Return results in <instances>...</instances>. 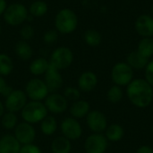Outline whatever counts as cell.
Returning a JSON list of instances; mask_svg holds the SVG:
<instances>
[{
    "mask_svg": "<svg viewBox=\"0 0 153 153\" xmlns=\"http://www.w3.org/2000/svg\"><path fill=\"white\" fill-rule=\"evenodd\" d=\"M108 146V141L102 134H91L84 142L86 153H105Z\"/></svg>",
    "mask_w": 153,
    "mask_h": 153,
    "instance_id": "8fae6325",
    "label": "cell"
},
{
    "mask_svg": "<svg viewBox=\"0 0 153 153\" xmlns=\"http://www.w3.org/2000/svg\"><path fill=\"white\" fill-rule=\"evenodd\" d=\"M40 131L47 136L53 135L57 130V121L53 116H47L40 123Z\"/></svg>",
    "mask_w": 153,
    "mask_h": 153,
    "instance_id": "d4e9b609",
    "label": "cell"
},
{
    "mask_svg": "<svg viewBox=\"0 0 153 153\" xmlns=\"http://www.w3.org/2000/svg\"><path fill=\"white\" fill-rule=\"evenodd\" d=\"M44 104L48 111L52 114H62L68 108V100L64 95L57 92L49 93L44 100Z\"/></svg>",
    "mask_w": 153,
    "mask_h": 153,
    "instance_id": "30bf717a",
    "label": "cell"
},
{
    "mask_svg": "<svg viewBox=\"0 0 153 153\" xmlns=\"http://www.w3.org/2000/svg\"><path fill=\"white\" fill-rule=\"evenodd\" d=\"M0 138H1V137H0Z\"/></svg>",
    "mask_w": 153,
    "mask_h": 153,
    "instance_id": "7bdbcfd3",
    "label": "cell"
},
{
    "mask_svg": "<svg viewBox=\"0 0 153 153\" xmlns=\"http://www.w3.org/2000/svg\"><path fill=\"white\" fill-rule=\"evenodd\" d=\"M13 89L6 83L4 77L0 75V94L5 98L13 91Z\"/></svg>",
    "mask_w": 153,
    "mask_h": 153,
    "instance_id": "836d02e7",
    "label": "cell"
},
{
    "mask_svg": "<svg viewBox=\"0 0 153 153\" xmlns=\"http://www.w3.org/2000/svg\"><path fill=\"white\" fill-rule=\"evenodd\" d=\"M126 95L134 106L145 108L152 103L153 87L145 79H134L126 86Z\"/></svg>",
    "mask_w": 153,
    "mask_h": 153,
    "instance_id": "6da1fadb",
    "label": "cell"
},
{
    "mask_svg": "<svg viewBox=\"0 0 153 153\" xmlns=\"http://www.w3.org/2000/svg\"><path fill=\"white\" fill-rule=\"evenodd\" d=\"M21 147L13 134H5L0 138V153H19Z\"/></svg>",
    "mask_w": 153,
    "mask_h": 153,
    "instance_id": "e0dca14e",
    "label": "cell"
},
{
    "mask_svg": "<svg viewBox=\"0 0 153 153\" xmlns=\"http://www.w3.org/2000/svg\"><path fill=\"white\" fill-rule=\"evenodd\" d=\"M111 79L115 85L127 86L134 80V69L126 62H118L111 70Z\"/></svg>",
    "mask_w": 153,
    "mask_h": 153,
    "instance_id": "8992f818",
    "label": "cell"
},
{
    "mask_svg": "<svg viewBox=\"0 0 153 153\" xmlns=\"http://www.w3.org/2000/svg\"><path fill=\"white\" fill-rule=\"evenodd\" d=\"M58 32L56 30H47L44 35H43V40L46 44L48 45H51L54 44L57 39H58Z\"/></svg>",
    "mask_w": 153,
    "mask_h": 153,
    "instance_id": "d6a6232c",
    "label": "cell"
},
{
    "mask_svg": "<svg viewBox=\"0 0 153 153\" xmlns=\"http://www.w3.org/2000/svg\"><path fill=\"white\" fill-rule=\"evenodd\" d=\"M4 109H5L4 105V103L0 100V118H1V117H2V116L4 115Z\"/></svg>",
    "mask_w": 153,
    "mask_h": 153,
    "instance_id": "f35d334b",
    "label": "cell"
},
{
    "mask_svg": "<svg viewBox=\"0 0 153 153\" xmlns=\"http://www.w3.org/2000/svg\"><path fill=\"white\" fill-rule=\"evenodd\" d=\"M145 80L153 87V60L149 61L145 67Z\"/></svg>",
    "mask_w": 153,
    "mask_h": 153,
    "instance_id": "d590c367",
    "label": "cell"
},
{
    "mask_svg": "<svg viewBox=\"0 0 153 153\" xmlns=\"http://www.w3.org/2000/svg\"><path fill=\"white\" fill-rule=\"evenodd\" d=\"M125 135V130L122 126L119 124H111L108 126L105 130V136L108 142L117 143L123 139Z\"/></svg>",
    "mask_w": 153,
    "mask_h": 153,
    "instance_id": "603a6c76",
    "label": "cell"
},
{
    "mask_svg": "<svg viewBox=\"0 0 153 153\" xmlns=\"http://www.w3.org/2000/svg\"><path fill=\"white\" fill-rule=\"evenodd\" d=\"M14 52L16 56L23 61L30 60L33 56V49L26 40H19L14 46Z\"/></svg>",
    "mask_w": 153,
    "mask_h": 153,
    "instance_id": "44dd1931",
    "label": "cell"
},
{
    "mask_svg": "<svg viewBox=\"0 0 153 153\" xmlns=\"http://www.w3.org/2000/svg\"><path fill=\"white\" fill-rule=\"evenodd\" d=\"M60 130L62 135L67 138L68 140L76 141L81 138L82 134V127L79 123L78 119L74 117H66L65 118L60 125Z\"/></svg>",
    "mask_w": 153,
    "mask_h": 153,
    "instance_id": "9c48e42d",
    "label": "cell"
},
{
    "mask_svg": "<svg viewBox=\"0 0 153 153\" xmlns=\"http://www.w3.org/2000/svg\"><path fill=\"white\" fill-rule=\"evenodd\" d=\"M136 32L142 38L153 37V16L150 14H141L134 22Z\"/></svg>",
    "mask_w": 153,
    "mask_h": 153,
    "instance_id": "9a60e30c",
    "label": "cell"
},
{
    "mask_svg": "<svg viewBox=\"0 0 153 153\" xmlns=\"http://www.w3.org/2000/svg\"><path fill=\"white\" fill-rule=\"evenodd\" d=\"M19 34L22 40H30L35 35V29L31 24H24L21 27L19 30Z\"/></svg>",
    "mask_w": 153,
    "mask_h": 153,
    "instance_id": "4dcf8cb0",
    "label": "cell"
},
{
    "mask_svg": "<svg viewBox=\"0 0 153 153\" xmlns=\"http://www.w3.org/2000/svg\"><path fill=\"white\" fill-rule=\"evenodd\" d=\"M98 84L97 74L91 71L83 72L78 78L77 85L78 89L83 92L92 91Z\"/></svg>",
    "mask_w": 153,
    "mask_h": 153,
    "instance_id": "2e32d148",
    "label": "cell"
},
{
    "mask_svg": "<svg viewBox=\"0 0 153 153\" xmlns=\"http://www.w3.org/2000/svg\"><path fill=\"white\" fill-rule=\"evenodd\" d=\"M123 96H124L123 90L118 85H113V86H111L108 89V92H107L108 100L110 103H113V104H117L119 101H121V100L123 99Z\"/></svg>",
    "mask_w": 153,
    "mask_h": 153,
    "instance_id": "f546056e",
    "label": "cell"
},
{
    "mask_svg": "<svg viewBox=\"0 0 153 153\" xmlns=\"http://www.w3.org/2000/svg\"><path fill=\"white\" fill-rule=\"evenodd\" d=\"M44 82L49 91V93L56 92L63 86V76L60 71L49 64V67L45 73Z\"/></svg>",
    "mask_w": 153,
    "mask_h": 153,
    "instance_id": "5bb4252c",
    "label": "cell"
},
{
    "mask_svg": "<svg viewBox=\"0 0 153 153\" xmlns=\"http://www.w3.org/2000/svg\"><path fill=\"white\" fill-rule=\"evenodd\" d=\"M28 99L33 101H42L49 94V91L44 82L39 78H32L27 82L25 91Z\"/></svg>",
    "mask_w": 153,
    "mask_h": 153,
    "instance_id": "52a82bcc",
    "label": "cell"
},
{
    "mask_svg": "<svg viewBox=\"0 0 153 153\" xmlns=\"http://www.w3.org/2000/svg\"><path fill=\"white\" fill-rule=\"evenodd\" d=\"M52 153H70L72 151L71 141L65 136H57L51 143Z\"/></svg>",
    "mask_w": 153,
    "mask_h": 153,
    "instance_id": "ffe728a7",
    "label": "cell"
},
{
    "mask_svg": "<svg viewBox=\"0 0 153 153\" xmlns=\"http://www.w3.org/2000/svg\"><path fill=\"white\" fill-rule=\"evenodd\" d=\"M1 31H2V27H1V23H0V35H1Z\"/></svg>",
    "mask_w": 153,
    "mask_h": 153,
    "instance_id": "ab89813d",
    "label": "cell"
},
{
    "mask_svg": "<svg viewBox=\"0 0 153 153\" xmlns=\"http://www.w3.org/2000/svg\"><path fill=\"white\" fill-rule=\"evenodd\" d=\"M19 153H42L39 147L35 145L34 143L22 145Z\"/></svg>",
    "mask_w": 153,
    "mask_h": 153,
    "instance_id": "e575fe53",
    "label": "cell"
},
{
    "mask_svg": "<svg viewBox=\"0 0 153 153\" xmlns=\"http://www.w3.org/2000/svg\"><path fill=\"white\" fill-rule=\"evenodd\" d=\"M152 133H153V126H152Z\"/></svg>",
    "mask_w": 153,
    "mask_h": 153,
    "instance_id": "b9f144b4",
    "label": "cell"
},
{
    "mask_svg": "<svg viewBox=\"0 0 153 153\" xmlns=\"http://www.w3.org/2000/svg\"><path fill=\"white\" fill-rule=\"evenodd\" d=\"M65 98L67 100H73V101H76L78 100H80L81 97V91L78 88L75 87H66L64 91V94Z\"/></svg>",
    "mask_w": 153,
    "mask_h": 153,
    "instance_id": "1f68e13d",
    "label": "cell"
},
{
    "mask_svg": "<svg viewBox=\"0 0 153 153\" xmlns=\"http://www.w3.org/2000/svg\"><path fill=\"white\" fill-rule=\"evenodd\" d=\"M13 62L10 56L4 53H0V75L5 77L13 71Z\"/></svg>",
    "mask_w": 153,
    "mask_h": 153,
    "instance_id": "83f0119b",
    "label": "cell"
},
{
    "mask_svg": "<svg viewBox=\"0 0 153 153\" xmlns=\"http://www.w3.org/2000/svg\"><path fill=\"white\" fill-rule=\"evenodd\" d=\"M29 14L33 18H39L47 14L48 11V4L43 0H35L29 6Z\"/></svg>",
    "mask_w": 153,
    "mask_h": 153,
    "instance_id": "cb8c5ba5",
    "label": "cell"
},
{
    "mask_svg": "<svg viewBox=\"0 0 153 153\" xmlns=\"http://www.w3.org/2000/svg\"><path fill=\"white\" fill-rule=\"evenodd\" d=\"M28 102V97L26 93L22 90H13V91L5 97L4 108L7 111L16 113L22 111L24 106Z\"/></svg>",
    "mask_w": 153,
    "mask_h": 153,
    "instance_id": "ba28073f",
    "label": "cell"
},
{
    "mask_svg": "<svg viewBox=\"0 0 153 153\" xmlns=\"http://www.w3.org/2000/svg\"><path fill=\"white\" fill-rule=\"evenodd\" d=\"M79 19L76 13L70 8H63L57 12L54 19L55 30L61 34H71L76 30Z\"/></svg>",
    "mask_w": 153,
    "mask_h": 153,
    "instance_id": "7a4b0ae2",
    "label": "cell"
},
{
    "mask_svg": "<svg viewBox=\"0 0 153 153\" xmlns=\"http://www.w3.org/2000/svg\"><path fill=\"white\" fill-rule=\"evenodd\" d=\"M1 125L5 130H13L18 125V118L15 113L7 111L1 117Z\"/></svg>",
    "mask_w": 153,
    "mask_h": 153,
    "instance_id": "f1b7e54d",
    "label": "cell"
},
{
    "mask_svg": "<svg viewBox=\"0 0 153 153\" xmlns=\"http://www.w3.org/2000/svg\"><path fill=\"white\" fill-rule=\"evenodd\" d=\"M49 67V61L45 57H37L30 64V72L34 76H40L45 74Z\"/></svg>",
    "mask_w": 153,
    "mask_h": 153,
    "instance_id": "7402d4cb",
    "label": "cell"
},
{
    "mask_svg": "<svg viewBox=\"0 0 153 153\" xmlns=\"http://www.w3.org/2000/svg\"><path fill=\"white\" fill-rule=\"evenodd\" d=\"M126 63L133 69L140 70V69H145L146 65L149 63V59L143 56L137 50H134L127 55Z\"/></svg>",
    "mask_w": 153,
    "mask_h": 153,
    "instance_id": "d6986e66",
    "label": "cell"
},
{
    "mask_svg": "<svg viewBox=\"0 0 153 153\" xmlns=\"http://www.w3.org/2000/svg\"><path fill=\"white\" fill-rule=\"evenodd\" d=\"M84 42L90 47H98L102 42L101 33L95 29H89L83 34Z\"/></svg>",
    "mask_w": 153,
    "mask_h": 153,
    "instance_id": "4316f807",
    "label": "cell"
},
{
    "mask_svg": "<svg viewBox=\"0 0 153 153\" xmlns=\"http://www.w3.org/2000/svg\"><path fill=\"white\" fill-rule=\"evenodd\" d=\"M7 5L8 4H7L6 0H0V16H3Z\"/></svg>",
    "mask_w": 153,
    "mask_h": 153,
    "instance_id": "74e56055",
    "label": "cell"
},
{
    "mask_svg": "<svg viewBox=\"0 0 153 153\" xmlns=\"http://www.w3.org/2000/svg\"><path fill=\"white\" fill-rule=\"evenodd\" d=\"M90 111H91L90 103L87 100H78L76 101H74V103L69 108V112L72 117L76 119L86 117V116L89 114Z\"/></svg>",
    "mask_w": 153,
    "mask_h": 153,
    "instance_id": "ac0fdd59",
    "label": "cell"
},
{
    "mask_svg": "<svg viewBox=\"0 0 153 153\" xmlns=\"http://www.w3.org/2000/svg\"><path fill=\"white\" fill-rule=\"evenodd\" d=\"M29 15L28 8L22 3H13L7 5L3 18L4 21L11 26L22 25L27 21Z\"/></svg>",
    "mask_w": 153,
    "mask_h": 153,
    "instance_id": "277c9868",
    "label": "cell"
},
{
    "mask_svg": "<svg viewBox=\"0 0 153 153\" xmlns=\"http://www.w3.org/2000/svg\"><path fill=\"white\" fill-rule=\"evenodd\" d=\"M74 53L72 49L65 46L56 48L50 56L49 64L59 71L67 69L74 62Z\"/></svg>",
    "mask_w": 153,
    "mask_h": 153,
    "instance_id": "5b68a950",
    "label": "cell"
},
{
    "mask_svg": "<svg viewBox=\"0 0 153 153\" xmlns=\"http://www.w3.org/2000/svg\"><path fill=\"white\" fill-rule=\"evenodd\" d=\"M86 123L89 129L94 134H102L108 127L107 117L100 110H91L86 116Z\"/></svg>",
    "mask_w": 153,
    "mask_h": 153,
    "instance_id": "4fadbf2b",
    "label": "cell"
},
{
    "mask_svg": "<svg viewBox=\"0 0 153 153\" xmlns=\"http://www.w3.org/2000/svg\"><path fill=\"white\" fill-rule=\"evenodd\" d=\"M13 130V135L21 143V145H26L34 143L36 138V130L33 125L23 121L22 123H18Z\"/></svg>",
    "mask_w": 153,
    "mask_h": 153,
    "instance_id": "7c38bea8",
    "label": "cell"
},
{
    "mask_svg": "<svg viewBox=\"0 0 153 153\" xmlns=\"http://www.w3.org/2000/svg\"><path fill=\"white\" fill-rule=\"evenodd\" d=\"M143 56L146 58H151L153 56V37L143 38L137 46L136 49Z\"/></svg>",
    "mask_w": 153,
    "mask_h": 153,
    "instance_id": "484cf974",
    "label": "cell"
},
{
    "mask_svg": "<svg viewBox=\"0 0 153 153\" xmlns=\"http://www.w3.org/2000/svg\"><path fill=\"white\" fill-rule=\"evenodd\" d=\"M21 115L24 122L34 125L40 123L48 115V111L42 101L30 100L22 109Z\"/></svg>",
    "mask_w": 153,
    "mask_h": 153,
    "instance_id": "3957f363",
    "label": "cell"
},
{
    "mask_svg": "<svg viewBox=\"0 0 153 153\" xmlns=\"http://www.w3.org/2000/svg\"><path fill=\"white\" fill-rule=\"evenodd\" d=\"M136 153H153V148L149 145H142L137 149Z\"/></svg>",
    "mask_w": 153,
    "mask_h": 153,
    "instance_id": "8d00e7d4",
    "label": "cell"
},
{
    "mask_svg": "<svg viewBox=\"0 0 153 153\" xmlns=\"http://www.w3.org/2000/svg\"><path fill=\"white\" fill-rule=\"evenodd\" d=\"M151 11H152V13L153 14V4H152V9H151Z\"/></svg>",
    "mask_w": 153,
    "mask_h": 153,
    "instance_id": "60d3db41",
    "label": "cell"
}]
</instances>
